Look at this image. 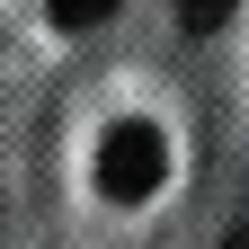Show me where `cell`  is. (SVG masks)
Segmentation results:
<instances>
[{
	"instance_id": "6da1fadb",
	"label": "cell",
	"mask_w": 249,
	"mask_h": 249,
	"mask_svg": "<svg viewBox=\"0 0 249 249\" xmlns=\"http://www.w3.org/2000/svg\"><path fill=\"white\" fill-rule=\"evenodd\" d=\"M160 169H169L160 124H107V142H98V196H116V205H142L151 187H160Z\"/></svg>"
},
{
	"instance_id": "7a4b0ae2",
	"label": "cell",
	"mask_w": 249,
	"mask_h": 249,
	"mask_svg": "<svg viewBox=\"0 0 249 249\" xmlns=\"http://www.w3.org/2000/svg\"><path fill=\"white\" fill-rule=\"evenodd\" d=\"M45 9H53V27H107L124 0H45Z\"/></svg>"
},
{
	"instance_id": "3957f363",
	"label": "cell",
	"mask_w": 249,
	"mask_h": 249,
	"mask_svg": "<svg viewBox=\"0 0 249 249\" xmlns=\"http://www.w3.org/2000/svg\"><path fill=\"white\" fill-rule=\"evenodd\" d=\"M178 18H187V36H213L231 18V0H178Z\"/></svg>"
},
{
	"instance_id": "277c9868",
	"label": "cell",
	"mask_w": 249,
	"mask_h": 249,
	"mask_svg": "<svg viewBox=\"0 0 249 249\" xmlns=\"http://www.w3.org/2000/svg\"><path fill=\"white\" fill-rule=\"evenodd\" d=\"M223 249H249V223H240V231H231V240H223Z\"/></svg>"
}]
</instances>
